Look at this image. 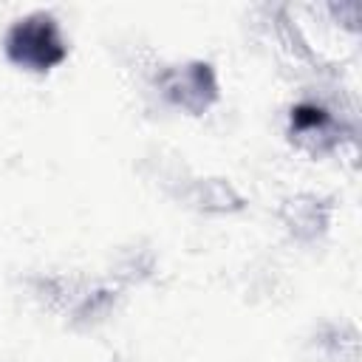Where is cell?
Returning a JSON list of instances; mask_svg holds the SVG:
<instances>
[{
    "instance_id": "1",
    "label": "cell",
    "mask_w": 362,
    "mask_h": 362,
    "mask_svg": "<svg viewBox=\"0 0 362 362\" xmlns=\"http://www.w3.org/2000/svg\"><path fill=\"white\" fill-rule=\"evenodd\" d=\"M62 54H65V48H62L59 31L48 17L25 20L20 25H14L8 34V57L20 65H31V68L42 71V68L59 62Z\"/></svg>"
}]
</instances>
